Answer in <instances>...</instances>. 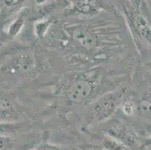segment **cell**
Returning a JSON list of instances; mask_svg holds the SVG:
<instances>
[{"instance_id":"obj_1","label":"cell","mask_w":151,"mask_h":150,"mask_svg":"<svg viewBox=\"0 0 151 150\" xmlns=\"http://www.w3.org/2000/svg\"><path fill=\"white\" fill-rule=\"evenodd\" d=\"M91 92L92 86L88 81L78 80L67 89V97L73 102H81L88 97Z\"/></svg>"},{"instance_id":"obj_2","label":"cell","mask_w":151,"mask_h":150,"mask_svg":"<svg viewBox=\"0 0 151 150\" xmlns=\"http://www.w3.org/2000/svg\"><path fill=\"white\" fill-rule=\"evenodd\" d=\"M116 104V99L115 96H107L101 99L93 107L92 111L93 117H96L99 119L108 117L115 109Z\"/></svg>"},{"instance_id":"obj_3","label":"cell","mask_w":151,"mask_h":150,"mask_svg":"<svg viewBox=\"0 0 151 150\" xmlns=\"http://www.w3.org/2000/svg\"><path fill=\"white\" fill-rule=\"evenodd\" d=\"M14 115V111L12 110L11 104L7 101L0 99V119H10Z\"/></svg>"},{"instance_id":"obj_4","label":"cell","mask_w":151,"mask_h":150,"mask_svg":"<svg viewBox=\"0 0 151 150\" xmlns=\"http://www.w3.org/2000/svg\"><path fill=\"white\" fill-rule=\"evenodd\" d=\"M18 129V126L15 124L0 123V136L8 137L14 134Z\"/></svg>"},{"instance_id":"obj_5","label":"cell","mask_w":151,"mask_h":150,"mask_svg":"<svg viewBox=\"0 0 151 150\" xmlns=\"http://www.w3.org/2000/svg\"><path fill=\"white\" fill-rule=\"evenodd\" d=\"M14 146V140L8 137L0 136V150H12Z\"/></svg>"},{"instance_id":"obj_6","label":"cell","mask_w":151,"mask_h":150,"mask_svg":"<svg viewBox=\"0 0 151 150\" xmlns=\"http://www.w3.org/2000/svg\"><path fill=\"white\" fill-rule=\"evenodd\" d=\"M41 150H57L55 147L53 146H46L42 147Z\"/></svg>"}]
</instances>
